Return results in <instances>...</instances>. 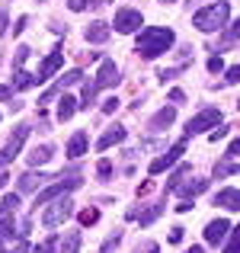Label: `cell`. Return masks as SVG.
<instances>
[{
  "mask_svg": "<svg viewBox=\"0 0 240 253\" xmlns=\"http://www.w3.org/2000/svg\"><path fill=\"white\" fill-rule=\"evenodd\" d=\"M173 45V29H163V26H148V29L138 36V55L144 61H154L163 51H170Z\"/></svg>",
  "mask_w": 240,
  "mask_h": 253,
  "instance_id": "cell-1",
  "label": "cell"
},
{
  "mask_svg": "<svg viewBox=\"0 0 240 253\" xmlns=\"http://www.w3.org/2000/svg\"><path fill=\"white\" fill-rule=\"evenodd\" d=\"M228 16H231V3L228 0H218V3L199 10L196 16H192V26H196L199 32H218V29L228 26Z\"/></svg>",
  "mask_w": 240,
  "mask_h": 253,
  "instance_id": "cell-2",
  "label": "cell"
},
{
  "mask_svg": "<svg viewBox=\"0 0 240 253\" xmlns=\"http://www.w3.org/2000/svg\"><path fill=\"white\" fill-rule=\"evenodd\" d=\"M218 125H221V109H202L199 116H192L189 122H186V138L202 135V131L218 128Z\"/></svg>",
  "mask_w": 240,
  "mask_h": 253,
  "instance_id": "cell-3",
  "label": "cell"
},
{
  "mask_svg": "<svg viewBox=\"0 0 240 253\" xmlns=\"http://www.w3.org/2000/svg\"><path fill=\"white\" fill-rule=\"evenodd\" d=\"M71 215H74V202L68 196H58V199H51V209L42 211V224L45 228H55V224H61Z\"/></svg>",
  "mask_w": 240,
  "mask_h": 253,
  "instance_id": "cell-4",
  "label": "cell"
},
{
  "mask_svg": "<svg viewBox=\"0 0 240 253\" xmlns=\"http://www.w3.org/2000/svg\"><path fill=\"white\" fill-rule=\"evenodd\" d=\"M26 138H29V125H16L10 135V141L3 144V151H0V167H6V164H13L19 157V151H23Z\"/></svg>",
  "mask_w": 240,
  "mask_h": 253,
  "instance_id": "cell-5",
  "label": "cell"
},
{
  "mask_svg": "<svg viewBox=\"0 0 240 253\" xmlns=\"http://www.w3.org/2000/svg\"><path fill=\"white\" fill-rule=\"evenodd\" d=\"M77 186H80V179H77V176H71V179H58L55 186H48L45 192H39L36 202H32V209H39V205L51 202V199H58V196H68V192H71V189H77Z\"/></svg>",
  "mask_w": 240,
  "mask_h": 253,
  "instance_id": "cell-6",
  "label": "cell"
},
{
  "mask_svg": "<svg viewBox=\"0 0 240 253\" xmlns=\"http://www.w3.org/2000/svg\"><path fill=\"white\" fill-rule=\"evenodd\" d=\"M141 23H144V19H141V13H138V10H131V6H125V10H119V13H116V23H112V26H116V32L128 36V32H135Z\"/></svg>",
  "mask_w": 240,
  "mask_h": 253,
  "instance_id": "cell-7",
  "label": "cell"
},
{
  "mask_svg": "<svg viewBox=\"0 0 240 253\" xmlns=\"http://www.w3.org/2000/svg\"><path fill=\"white\" fill-rule=\"evenodd\" d=\"M61 64H64V51H61V48H55V51H51V55H48V58H45V61H42V64H39V74H36V86H39V84H45V81H48V77H51V74H55V71H58V68H61Z\"/></svg>",
  "mask_w": 240,
  "mask_h": 253,
  "instance_id": "cell-8",
  "label": "cell"
},
{
  "mask_svg": "<svg viewBox=\"0 0 240 253\" xmlns=\"http://www.w3.org/2000/svg\"><path fill=\"white\" fill-rule=\"evenodd\" d=\"M179 154H183V141H179V144H173V148L170 151H166V154L163 157H157V161H151V176H157V173H163L166 167H173V164H176L179 161Z\"/></svg>",
  "mask_w": 240,
  "mask_h": 253,
  "instance_id": "cell-9",
  "label": "cell"
},
{
  "mask_svg": "<svg viewBox=\"0 0 240 253\" xmlns=\"http://www.w3.org/2000/svg\"><path fill=\"white\" fill-rule=\"evenodd\" d=\"M208 189V179H179V186L173 192H176V196H183V199H196V196H202V192Z\"/></svg>",
  "mask_w": 240,
  "mask_h": 253,
  "instance_id": "cell-10",
  "label": "cell"
},
{
  "mask_svg": "<svg viewBox=\"0 0 240 253\" xmlns=\"http://www.w3.org/2000/svg\"><path fill=\"white\" fill-rule=\"evenodd\" d=\"M119 84V68H116V61H103V68H99V74H96V81H93V86L96 90H103V86H116Z\"/></svg>",
  "mask_w": 240,
  "mask_h": 253,
  "instance_id": "cell-11",
  "label": "cell"
},
{
  "mask_svg": "<svg viewBox=\"0 0 240 253\" xmlns=\"http://www.w3.org/2000/svg\"><path fill=\"white\" fill-rule=\"evenodd\" d=\"M228 231H231V221H224V218H218V221H211L208 228H205V241L211 244V247H218V244L228 237Z\"/></svg>",
  "mask_w": 240,
  "mask_h": 253,
  "instance_id": "cell-12",
  "label": "cell"
},
{
  "mask_svg": "<svg viewBox=\"0 0 240 253\" xmlns=\"http://www.w3.org/2000/svg\"><path fill=\"white\" fill-rule=\"evenodd\" d=\"M109 32H112V26H109V23H103V19H96V23L86 26V42L99 45V42H106V39H109Z\"/></svg>",
  "mask_w": 240,
  "mask_h": 253,
  "instance_id": "cell-13",
  "label": "cell"
},
{
  "mask_svg": "<svg viewBox=\"0 0 240 253\" xmlns=\"http://www.w3.org/2000/svg\"><path fill=\"white\" fill-rule=\"evenodd\" d=\"M122 141H125V128H122V125H112V128L96 141V151H109L112 144H122Z\"/></svg>",
  "mask_w": 240,
  "mask_h": 253,
  "instance_id": "cell-14",
  "label": "cell"
},
{
  "mask_svg": "<svg viewBox=\"0 0 240 253\" xmlns=\"http://www.w3.org/2000/svg\"><path fill=\"white\" fill-rule=\"evenodd\" d=\"M173 119H176V109H173V106H166V109H160L157 116L148 122V128H154V131H163V128H170V125H173Z\"/></svg>",
  "mask_w": 240,
  "mask_h": 253,
  "instance_id": "cell-15",
  "label": "cell"
},
{
  "mask_svg": "<svg viewBox=\"0 0 240 253\" xmlns=\"http://www.w3.org/2000/svg\"><path fill=\"white\" fill-rule=\"evenodd\" d=\"M215 205H221V209H228V211H237L240 209V196H237V189L231 186V189H221L215 196Z\"/></svg>",
  "mask_w": 240,
  "mask_h": 253,
  "instance_id": "cell-16",
  "label": "cell"
},
{
  "mask_svg": "<svg viewBox=\"0 0 240 253\" xmlns=\"http://www.w3.org/2000/svg\"><path fill=\"white\" fill-rule=\"evenodd\" d=\"M45 179H48L45 173H23V176H19V183H16V189L19 192H32V189H39Z\"/></svg>",
  "mask_w": 240,
  "mask_h": 253,
  "instance_id": "cell-17",
  "label": "cell"
},
{
  "mask_svg": "<svg viewBox=\"0 0 240 253\" xmlns=\"http://www.w3.org/2000/svg\"><path fill=\"white\" fill-rule=\"evenodd\" d=\"M83 154H86V131H77V135L68 141V157L77 161V157H83Z\"/></svg>",
  "mask_w": 240,
  "mask_h": 253,
  "instance_id": "cell-18",
  "label": "cell"
},
{
  "mask_svg": "<svg viewBox=\"0 0 240 253\" xmlns=\"http://www.w3.org/2000/svg\"><path fill=\"white\" fill-rule=\"evenodd\" d=\"M163 209H166L163 202H154V205H151L148 211H138V215H135V221H141V228H148V224H154L157 218L163 215Z\"/></svg>",
  "mask_w": 240,
  "mask_h": 253,
  "instance_id": "cell-19",
  "label": "cell"
},
{
  "mask_svg": "<svg viewBox=\"0 0 240 253\" xmlns=\"http://www.w3.org/2000/svg\"><path fill=\"white\" fill-rule=\"evenodd\" d=\"M74 112H77V99L64 93V96H61V103H58V119H61V122H68V119L74 116Z\"/></svg>",
  "mask_w": 240,
  "mask_h": 253,
  "instance_id": "cell-20",
  "label": "cell"
},
{
  "mask_svg": "<svg viewBox=\"0 0 240 253\" xmlns=\"http://www.w3.org/2000/svg\"><path fill=\"white\" fill-rule=\"evenodd\" d=\"M48 161H51V144H39V148H32V154H29L32 167H42V164H48Z\"/></svg>",
  "mask_w": 240,
  "mask_h": 253,
  "instance_id": "cell-21",
  "label": "cell"
},
{
  "mask_svg": "<svg viewBox=\"0 0 240 253\" xmlns=\"http://www.w3.org/2000/svg\"><path fill=\"white\" fill-rule=\"evenodd\" d=\"M237 32H240V23H228V29H224V39H221V45H215V51L221 55L224 48H231V45L237 42Z\"/></svg>",
  "mask_w": 240,
  "mask_h": 253,
  "instance_id": "cell-22",
  "label": "cell"
},
{
  "mask_svg": "<svg viewBox=\"0 0 240 253\" xmlns=\"http://www.w3.org/2000/svg\"><path fill=\"white\" fill-rule=\"evenodd\" d=\"M234 173H237V157L224 154V161L215 167V176H234Z\"/></svg>",
  "mask_w": 240,
  "mask_h": 253,
  "instance_id": "cell-23",
  "label": "cell"
},
{
  "mask_svg": "<svg viewBox=\"0 0 240 253\" xmlns=\"http://www.w3.org/2000/svg\"><path fill=\"white\" fill-rule=\"evenodd\" d=\"M16 205H19V196H16V192L3 196V199H0V218H6V215H16Z\"/></svg>",
  "mask_w": 240,
  "mask_h": 253,
  "instance_id": "cell-24",
  "label": "cell"
},
{
  "mask_svg": "<svg viewBox=\"0 0 240 253\" xmlns=\"http://www.w3.org/2000/svg\"><path fill=\"white\" fill-rule=\"evenodd\" d=\"M183 176H189V164H183V167H176V170L170 173V179H166V192H173V189H176Z\"/></svg>",
  "mask_w": 240,
  "mask_h": 253,
  "instance_id": "cell-25",
  "label": "cell"
},
{
  "mask_svg": "<svg viewBox=\"0 0 240 253\" xmlns=\"http://www.w3.org/2000/svg\"><path fill=\"white\" fill-rule=\"evenodd\" d=\"M96 93H99V90L93 86V81H90V84H83V96H80V103H77V106H83V109H90V106L96 103Z\"/></svg>",
  "mask_w": 240,
  "mask_h": 253,
  "instance_id": "cell-26",
  "label": "cell"
},
{
  "mask_svg": "<svg viewBox=\"0 0 240 253\" xmlns=\"http://www.w3.org/2000/svg\"><path fill=\"white\" fill-rule=\"evenodd\" d=\"M16 90H29V86H36V74H26V71H16V81H13Z\"/></svg>",
  "mask_w": 240,
  "mask_h": 253,
  "instance_id": "cell-27",
  "label": "cell"
},
{
  "mask_svg": "<svg viewBox=\"0 0 240 253\" xmlns=\"http://www.w3.org/2000/svg\"><path fill=\"white\" fill-rule=\"evenodd\" d=\"M61 250L64 253H77L80 250V234H77V231H71V234L61 241Z\"/></svg>",
  "mask_w": 240,
  "mask_h": 253,
  "instance_id": "cell-28",
  "label": "cell"
},
{
  "mask_svg": "<svg viewBox=\"0 0 240 253\" xmlns=\"http://www.w3.org/2000/svg\"><path fill=\"white\" fill-rule=\"evenodd\" d=\"M55 247H58V237H55V234H51V237H48V241H42V244H39V247H36V250H29V253H55Z\"/></svg>",
  "mask_w": 240,
  "mask_h": 253,
  "instance_id": "cell-29",
  "label": "cell"
},
{
  "mask_svg": "<svg viewBox=\"0 0 240 253\" xmlns=\"http://www.w3.org/2000/svg\"><path fill=\"white\" fill-rule=\"evenodd\" d=\"M80 77H83L80 71H68V74L58 81V86H61V90H64V86H74V84H80Z\"/></svg>",
  "mask_w": 240,
  "mask_h": 253,
  "instance_id": "cell-30",
  "label": "cell"
},
{
  "mask_svg": "<svg viewBox=\"0 0 240 253\" xmlns=\"http://www.w3.org/2000/svg\"><path fill=\"white\" fill-rule=\"evenodd\" d=\"M96 221H99V211H96V209L80 211V224H96Z\"/></svg>",
  "mask_w": 240,
  "mask_h": 253,
  "instance_id": "cell-31",
  "label": "cell"
},
{
  "mask_svg": "<svg viewBox=\"0 0 240 253\" xmlns=\"http://www.w3.org/2000/svg\"><path fill=\"white\" fill-rule=\"evenodd\" d=\"M119 244H122V234H119V231H116V234H112V237H109V241H106V244H103V253H112V250H116V247H119Z\"/></svg>",
  "mask_w": 240,
  "mask_h": 253,
  "instance_id": "cell-32",
  "label": "cell"
},
{
  "mask_svg": "<svg viewBox=\"0 0 240 253\" xmlns=\"http://www.w3.org/2000/svg\"><path fill=\"white\" fill-rule=\"evenodd\" d=\"M224 253H237V231L234 228L228 231V247H224Z\"/></svg>",
  "mask_w": 240,
  "mask_h": 253,
  "instance_id": "cell-33",
  "label": "cell"
},
{
  "mask_svg": "<svg viewBox=\"0 0 240 253\" xmlns=\"http://www.w3.org/2000/svg\"><path fill=\"white\" fill-rule=\"evenodd\" d=\"M135 253H160V247H157L154 241H144V244H138V250H135Z\"/></svg>",
  "mask_w": 240,
  "mask_h": 253,
  "instance_id": "cell-34",
  "label": "cell"
},
{
  "mask_svg": "<svg viewBox=\"0 0 240 253\" xmlns=\"http://www.w3.org/2000/svg\"><path fill=\"white\" fill-rule=\"evenodd\" d=\"M96 173H99V176H103V179H109V176H112V164H109V161H99Z\"/></svg>",
  "mask_w": 240,
  "mask_h": 253,
  "instance_id": "cell-35",
  "label": "cell"
},
{
  "mask_svg": "<svg viewBox=\"0 0 240 253\" xmlns=\"http://www.w3.org/2000/svg\"><path fill=\"white\" fill-rule=\"evenodd\" d=\"M224 68V61H221V55H215V58H208V71L211 74H218V71Z\"/></svg>",
  "mask_w": 240,
  "mask_h": 253,
  "instance_id": "cell-36",
  "label": "cell"
},
{
  "mask_svg": "<svg viewBox=\"0 0 240 253\" xmlns=\"http://www.w3.org/2000/svg\"><path fill=\"white\" fill-rule=\"evenodd\" d=\"M116 106H119V99H116V96H109V99L103 103V112L109 116V112H116Z\"/></svg>",
  "mask_w": 240,
  "mask_h": 253,
  "instance_id": "cell-37",
  "label": "cell"
},
{
  "mask_svg": "<svg viewBox=\"0 0 240 253\" xmlns=\"http://www.w3.org/2000/svg\"><path fill=\"white\" fill-rule=\"evenodd\" d=\"M6 253H29V244H26V241H16V247H10Z\"/></svg>",
  "mask_w": 240,
  "mask_h": 253,
  "instance_id": "cell-38",
  "label": "cell"
},
{
  "mask_svg": "<svg viewBox=\"0 0 240 253\" xmlns=\"http://www.w3.org/2000/svg\"><path fill=\"white\" fill-rule=\"evenodd\" d=\"M170 99L179 106V103H186V93H183V90H170Z\"/></svg>",
  "mask_w": 240,
  "mask_h": 253,
  "instance_id": "cell-39",
  "label": "cell"
},
{
  "mask_svg": "<svg viewBox=\"0 0 240 253\" xmlns=\"http://www.w3.org/2000/svg\"><path fill=\"white\" fill-rule=\"evenodd\" d=\"M183 231H186V228H173V231H170V244H179V241H183Z\"/></svg>",
  "mask_w": 240,
  "mask_h": 253,
  "instance_id": "cell-40",
  "label": "cell"
},
{
  "mask_svg": "<svg viewBox=\"0 0 240 253\" xmlns=\"http://www.w3.org/2000/svg\"><path fill=\"white\" fill-rule=\"evenodd\" d=\"M68 6H71L74 13H80V10H86V0H68Z\"/></svg>",
  "mask_w": 240,
  "mask_h": 253,
  "instance_id": "cell-41",
  "label": "cell"
},
{
  "mask_svg": "<svg viewBox=\"0 0 240 253\" xmlns=\"http://www.w3.org/2000/svg\"><path fill=\"white\" fill-rule=\"evenodd\" d=\"M26 23H29V19H26V16H19V19H16V26H13V36H19V32L26 29Z\"/></svg>",
  "mask_w": 240,
  "mask_h": 253,
  "instance_id": "cell-42",
  "label": "cell"
},
{
  "mask_svg": "<svg viewBox=\"0 0 240 253\" xmlns=\"http://www.w3.org/2000/svg\"><path fill=\"white\" fill-rule=\"evenodd\" d=\"M240 81V68H231L228 71V84H237Z\"/></svg>",
  "mask_w": 240,
  "mask_h": 253,
  "instance_id": "cell-43",
  "label": "cell"
},
{
  "mask_svg": "<svg viewBox=\"0 0 240 253\" xmlns=\"http://www.w3.org/2000/svg\"><path fill=\"white\" fill-rule=\"evenodd\" d=\"M0 99H13V86H0Z\"/></svg>",
  "mask_w": 240,
  "mask_h": 253,
  "instance_id": "cell-44",
  "label": "cell"
},
{
  "mask_svg": "<svg viewBox=\"0 0 240 253\" xmlns=\"http://www.w3.org/2000/svg\"><path fill=\"white\" fill-rule=\"evenodd\" d=\"M189 209H192V199H183V202L176 205V211H189Z\"/></svg>",
  "mask_w": 240,
  "mask_h": 253,
  "instance_id": "cell-45",
  "label": "cell"
},
{
  "mask_svg": "<svg viewBox=\"0 0 240 253\" xmlns=\"http://www.w3.org/2000/svg\"><path fill=\"white\" fill-rule=\"evenodd\" d=\"M151 186H154V183H141V186H138V196H148Z\"/></svg>",
  "mask_w": 240,
  "mask_h": 253,
  "instance_id": "cell-46",
  "label": "cell"
},
{
  "mask_svg": "<svg viewBox=\"0 0 240 253\" xmlns=\"http://www.w3.org/2000/svg\"><path fill=\"white\" fill-rule=\"evenodd\" d=\"M6 32V10H0V36Z\"/></svg>",
  "mask_w": 240,
  "mask_h": 253,
  "instance_id": "cell-47",
  "label": "cell"
},
{
  "mask_svg": "<svg viewBox=\"0 0 240 253\" xmlns=\"http://www.w3.org/2000/svg\"><path fill=\"white\" fill-rule=\"evenodd\" d=\"M6 179H10V176H6V173H0V189H3V186H6Z\"/></svg>",
  "mask_w": 240,
  "mask_h": 253,
  "instance_id": "cell-48",
  "label": "cell"
},
{
  "mask_svg": "<svg viewBox=\"0 0 240 253\" xmlns=\"http://www.w3.org/2000/svg\"><path fill=\"white\" fill-rule=\"evenodd\" d=\"M186 253H205V250H202V247H189Z\"/></svg>",
  "mask_w": 240,
  "mask_h": 253,
  "instance_id": "cell-49",
  "label": "cell"
},
{
  "mask_svg": "<svg viewBox=\"0 0 240 253\" xmlns=\"http://www.w3.org/2000/svg\"><path fill=\"white\" fill-rule=\"evenodd\" d=\"M160 3H173V0H160Z\"/></svg>",
  "mask_w": 240,
  "mask_h": 253,
  "instance_id": "cell-50",
  "label": "cell"
},
{
  "mask_svg": "<svg viewBox=\"0 0 240 253\" xmlns=\"http://www.w3.org/2000/svg\"><path fill=\"white\" fill-rule=\"evenodd\" d=\"M189 3H192V0H189Z\"/></svg>",
  "mask_w": 240,
  "mask_h": 253,
  "instance_id": "cell-51",
  "label": "cell"
},
{
  "mask_svg": "<svg viewBox=\"0 0 240 253\" xmlns=\"http://www.w3.org/2000/svg\"><path fill=\"white\" fill-rule=\"evenodd\" d=\"M0 253H3V250H0Z\"/></svg>",
  "mask_w": 240,
  "mask_h": 253,
  "instance_id": "cell-52",
  "label": "cell"
}]
</instances>
